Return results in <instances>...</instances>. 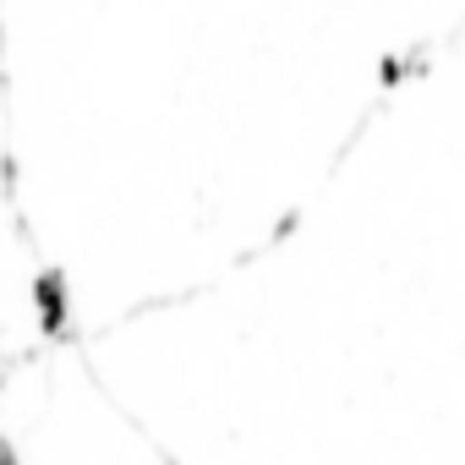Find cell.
Masks as SVG:
<instances>
[{
  "mask_svg": "<svg viewBox=\"0 0 465 465\" xmlns=\"http://www.w3.org/2000/svg\"><path fill=\"white\" fill-rule=\"evenodd\" d=\"M0 465H12V454H6V443H0Z\"/></svg>",
  "mask_w": 465,
  "mask_h": 465,
  "instance_id": "7a4b0ae2",
  "label": "cell"
},
{
  "mask_svg": "<svg viewBox=\"0 0 465 465\" xmlns=\"http://www.w3.org/2000/svg\"><path fill=\"white\" fill-rule=\"evenodd\" d=\"M39 302H45V323L61 329V280H55V274L39 280Z\"/></svg>",
  "mask_w": 465,
  "mask_h": 465,
  "instance_id": "6da1fadb",
  "label": "cell"
}]
</instances>
